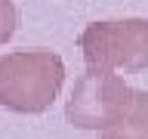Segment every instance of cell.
<instances>
[{
    "mask_svg": "<svg viewBox=\"0 0 148 139\" xmlns=\"http://www.w3.org/2000/svg\"><path fill=\"white\" fill-rule=\"evenodd\" d=\"M65 83V65L53 50H16L0 56V105L16 114H40Z\"/></svg>",
    "mask_w": 148,
    "mask_h": 139,
    "instance_id": "obj_1",
    "label": "cell"
},
{
    "mask_svg": "<svg viewBox=\"0 0 148 139\" xmlns=\"http://www.w3.org/2000/svg\"><path fill=\"white\" fill-rule=\"evenodd\" d=\"M86 68L99 71H145L148 68V19L92 22L80 34Z\"/></svg>",
    "mask_w": 148,
    "mask_h": 139,
    "instance_id": "obj_2",
    "label": "cell"
},
{
    "mask_svg": "<svg viewBox=\"0 0 148 139\" xmlns=\"http://www.w3.org/2000/svg\"><path fill=\"white\" fill-rule=\"evenodd\" d=\"M136 99V90L114 71L86 68L74 81V90L65 102V118L77 130H108L130 111Z\"/></svg>",
    "mask_w": 148,
    "mask_h": 139,
    "instance_id": "obj_3",
    "label": "cell"
},
{
    "mask_svg": "<svg viewBox=\"0 0 148 139\" xmlns=\"http://www.w3.org/2000/svg\"><path fill=\"white\" fill-rule=\"evenodd\" d=\"M102 139H148V93L136 90L130 111L117 124L102 130Z\"/></svg>",
    "mask_w": 148,
    "mask_h": 139,
    "instance_id": "obj_4",
    "label": "cell"
},
{
    "mask_svg": "<svg viewBox=\"0 0 148 139\" xmlns=\"http://www.w3.org/2000/svg\"><path fill=\"white\" fill-rule=\"evenodd\" d=\"M18 28V6L12 0H0V43H6Z\"/></svg>",
    "mask_w": 148,
    "mask_h": 139,
    "instance_id": "obj_5",
    "label": "cell"
}]
</instances>
